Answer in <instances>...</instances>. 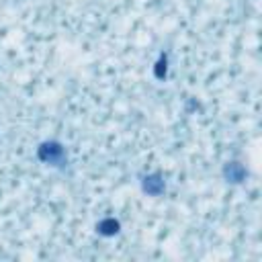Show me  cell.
Wrapping results in <instances>:
<instances>
[{
    "label": "cell",
    "instance_id": "6da1fadb",
    "mask_svg": "<svg viewBox=\"0 0 262 262\" xmlns=\"http://www.w3.org/2000/svg\"><path fill=\"white\" fill-rule=\"evenodd\" d=\"M37 158L45 164H51V166H64L68 162V156H66V147L56 141V139H49V141H43L37 149Z\"/></svg>",
    "mask_w": 262,
    "mask_h": 262
},
{
    "label": "cell",
    "instance_id": "7a4b0ae2",
    "mask_svg": "<svg viewBox=\"0 0 262 262\" xmlns=\"http://www.w3.org/2000/svg\"><path fill=\"white\" fill-rule=\"evenodd\" d=\"M141 191L149 197H160L166 191V180L160 172H152L147 176H141Z\"/></svg>",
    "mask_w": 262,
    "mask_h": 262
},
{
    "label": "cell",
    "instance_id": "3957f363",
    "mask_svg": "<svg viewBox=\"0 0 262 262\" xmlns=\"http://www.w3.org/2000/svg\"><path fill=\"white\" fill-rule=\"evenodd\" d=\"M246 176H248V170H246V166H244L242 162L232 160V162H228V164L223 166V178H226L228 182H232V184L244 182Z\"/></svg>",
    "mask_w": 262,
    "mask_h": 262
},
{
    "label": "cell",
    "instance_id": "277c9868",
    "mask_svg": "<svg viewBox=\"0 0 262 262\" xmlns=\"http://www.w3.org/2000/svg\"><path fill=\"white\" fill-rule=\"evenodd\" d=\"M119 228H121L119 221L113 219V217H104V219H100V221L96 223V232H98L100 236H107V238L119 234Z\"/></svg>",
    "mask_w": 262,
    "mask_h": 262
},
{
    "label": "cell",
    "instance_id": "5b68a950",
    "mask_svg": "<svg viewBox=\"0 0 262 262\" xmlns=\"http://www.w3.org/2000/svg\"><path fill=\"white\" fill-rule=\"evenodd\" d=\"M156 76H158V78H164V76H166V56L160 58L158 68H156Z\"/></svg>",
    "mask_w": 262,
    "mask_h": 262
}]
</instances>
